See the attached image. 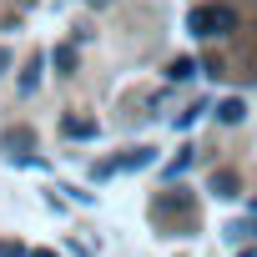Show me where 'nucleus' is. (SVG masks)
Masks as SVG:
<instances>
[{
	"label": "nucleus",
	"mask_w": 257,
	"mask_h": 257,
	"mask_svg": "<svg viewBox=\"0 0 257 257\" xmlns=\"http://www.w3.org/2000/svg\"><path fill=\"white\" fill-rule=\"evenodd\" d=\"M187 167H192V152H177V157H172V162H167V177H182V172H187Z\"/></svg>",
	"instance_id": "0eeeda50"
},
{
	"label": "nucleus",
	"mask_w": 257,
	"mask_h": 257,
	"mask_svg": "<svg viewBox=\"0 0 257 257\" xmlns=\"http://www.w3.org/2000/svg\"><path fill=\"white\" fill-rule=\"evenodd\" d=\"M6 66H11V51H0V71H6Z\"/></svg>",
	"instance_id": "1a4fd4ad"
},
{
	"label": "nucleus",
	"mask_w": 257,
	"mask_h": 257,
	"mask_svg": "<svg viewBox=\"0 0 257 257\" xmlns=\"http://www.w3.org/2000/svg\"><path fill=\"white\" fill-rule=\"evenodd\" d=\"M31 257H51V252H31Z\"/></svg>",
	"instance_id": "9d476101"
},
{
	"label": "nucleus",
	"mask_w": 257,
	"mask_h": 257,
	"mask_svg": "<svg viewBox=\"0 0 257 257\" xmlns=\"http://www.w3.org/2000/svg\"><path fill=\"white\" fill-rule=\"evenodd\" d=\"M61 132H66V137H76V142H86V137H96V132H101V126H96V116H66V121H61Z\"/></svg>",
	"instance_id": "f257e3e1"
},
{
	"label": "nucleus",
	"mask_w": 257,
	"mask_h": 257,
	"mask_svg": "<svg viewBox=\"0 0 257 257\" xmlns=\"http://www.w3.org/2000/svg\"><path fill=\"white\" fill-rule=\"evenodd\" d=\"M167 76H172V81H192V76H197V61H192V56H177Z\"/></svg>",
	"instance_id": "20e7f679"
},
{
	"label": "nucleus",
	"mask_w": 257,
	"mask_h": 257,
	"mask_svg": "<svg viewBox=\"0 0 257 257\" xmlns=\"http://www.w3.org/2000/svg\"><path fill=\"white\" fill-rule=\"evenodd\" d=\"M212 192H217V197H237V177H232V172H217V177H212Z\"/></svg>",
	"instance_id": "39448f33"
},
{
	"label": "nucleus",
	"mask_w": 257,
	"mask_h": 257,
	"mask_svg": "<svg viewBox=\"0 0 257 257\" xmlns=\"http://www.w3.org/2000/svg\"><path fill=\"white\" fill-rule=\"evenodd\" d=\"M0 257H21V247L16 242H0Z\"/></svg>",
	"instance_id": "6e6552de"
},
{
	"label": "nucleus",
	"mask_w": 257,
	"mask_h": 257,
	"mask_svg": "<svg viewBox=\"0 0 257 257\" xmlns=\"http://www.w3.org/2000/svg\"><path fill=\"white\" fill-rule=\"evenodd\" d=\"M51 61H56V71H61V76H71V71H76V46H56V56H51Z\"/></svg>",
	"instance_id": "7ed1b4c3"
},
{
	"label": "nucleus",
	"mask_w": 257,
	"mask_h": 257,
	"mask_svg": "<svg viewBox=\"0 0 257 257\" xmlns=\"http://www.w3.org/2000/svg\"><path fill=\"white\" fill-rule=\"evenodd\" d=\"M147 162H152V147H137V152H126L116 167H126V172H132V167H147Z\"/></svg>",
	"instance_id": "423d86ee"
},
{
	"label": "nucleus",
	"mask_w": 257,
	"mask_h": 257,
	"mask_svg": "<svg viewBox=\"0 0 257 257\" xmlns=\"http://www.w3.org/2000/svg\"><path fill=\"white\" fill-rule=\"evenodd\" d=\"M217 116H222V121H227V126H237V121H242V116H247V106H242V101H237V96H227V101H222V106H217Z\"/></svg>",
	"instance_id": "f03ea898"
}]
</instances>
